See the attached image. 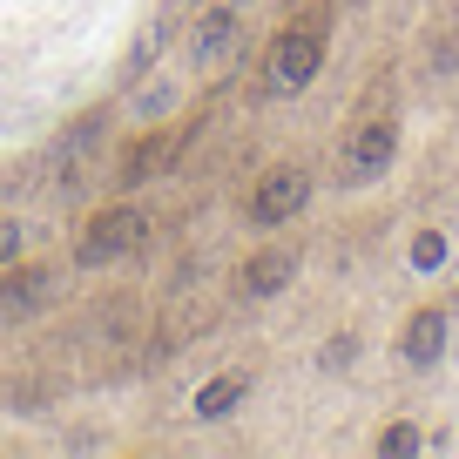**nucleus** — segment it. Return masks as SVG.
<instances>
[{
    "mask_svg": "<svg viewBox=\"0 0 459 459\" xmlns=\"http://www.w3.org/2000/svg\"><path fill=\"white\" fill-rule=\"evenodd\" d=\"M284 284H290V257L284 250H257L250 271H244V290L250 298H271V290H284Z\"/></svg>",
    "mask_w": 459,
    "mask_h": 459,
    "instance_id": "0eeeda50",
    "label": "nucleus"
},
{
    "mask_svg": "<svg viewBox=\"0 0 459 459\" xmlns=\"http://www.w3.org/2000/svg\"><path fill=\"white\" fill-rule=\"evenodd\" d=\"M143 244H149V216L135 210V203H115V210H101L95 223H88L82 264H122V257H135Z\"/></svg>",
    "mask_w": 459,
    "mask_h": 459,
    "instance_id": "f257e3e1",
    "label": "nucleus"
},
{
    "mask_svg": "<svg viewBox=\"0 0 459 459\" xmlns=\"http://www.w3.org/2000/svg\"><path fill=\"white\" fill-rule=\"evenodd\" d=\"M156 55H162V28H149V34H143V48H135V61H129V82H135V74H143Z\"/></svg>",
    "mask_w": 459,
    "mask_h": 459,
    "instance_id": "9b49d317",
    "label": "nucleus"
},
{
    "mask_svg": "<svg viewBox=\"0 0 459 459\" xmlns=\"http://www.w3.org/2000/svg\"><path fill=\"white\" fill-rule=\"evenodd\" d=\"M230 48H237V21H230L223 7H216V14H203V28H196V61H203V68H223Z\"/></svg>",
    "mask_w": 459,
    "mask_h": 459,
    "instance_id": "39448f33",
    "label": "nucleus"
},
{
    "mask_svg": "<svg viewBox=\"0 0 459 459\" xmlns=\"http://www.w3.org/2000/svg\"><path fill=\"white\" fill-rule=\"evenodd\" d=\"M237 399H244V378H210V385L196 392V412H203V419H223Z\"/></svg>",
    "mask_w": 459,
    "mask_h": 459,
    "instance_id": "1a4fd4ad",
    "label": "nucleus"
},
{
    "mask_svg": "<svg viewBox=\"0 0 459 459\" xmlns=\"http://www.w3.org/2000/svg\"><path fill=\"white\" fill-rule=\"evenodd\" d=\"M14 250H21V230H14V223H7V216H0V264L14 257Z\"/></svg>",
    "mask_w": 459,
    "mask_h": 459,
    "instance_id": "ddd939ff",
    "label": "nucleus"
},
{
    "mask_svg": "<svg viewBox=\"0 0 459 459\" xmlns=\"http://www.w3.org/2000/svg\"><path fill=\"white\" fill-rule=\"evenodd\" d=\"M317 61H325V41H317V21H311V28H298V34H284V41H277L271 74H264V82H271L277 95H290V88H304V82L317 74Z\"/></svg>",
    "mask_w": 459,
    "mask_h": 459,
    "instance_id": "f03ea898",
    "label": "nucleus"
},
{
    "mask_svg": "<svg viewBox=\"0 0 459 459\" xmlns=\"http://www.w3.org/2000/svg\"><path fill=\"white\" fill-rule=\"evenodd\" d=\"M378 453H419V432L412 426H392L385 439H378Z\"/></svg>",
    "mask_w": 459,
    "mask_h": 459,
    "instance_id": "f8f14e48",
    "label": "nucleus"
},
{
    "mask_svg": "<svg viewBox=\"0 0 459 459\" xmlns=\"http://www.w3.org/2000/svg\"><path fill=\"white\" fill-rule=\"evenodd\" d=\"M41 298H48V271H14L0 284V311H14V317H28Z\"/></svg>",
    "mask_w": 459,
    "mask_h": 459,
    "instance_id": "6e6552de",
    "label": "nucleus"
},
{
    "mask_svg": "<svg viewBox=\"0 0 459 459\" xmlns=\"http://www.w3.org/2000/svg\"><path fill=\"white\" fill-rule=\"evenodd\" d=\"M304 196H311V176L304 169H271L257 183V196H250V216H257V223H284V216L304 210Z\"/></svg>",
    "mask_w": 459,
    "mask_h": 459,
    "instance_id": "7ed1b4c3",
    "label": "nucleus"
},
{
    "mask_svg": "<svg viewBox=\"0 0 459 459\" xmlns=\"http://www.w3.org/2000/svg\"><path fill=\"white\" fill-rule=\"evenodd\" d=\"M392 143H399V129L392 122H365L359 135H351V169L359 176H372V169H385V156H392Z\"/></svg>",
    "mask_w": 459,
    "mask_h": 459,
    "instance_id": "20e7f679",
    "label": "nucleus"
},
{
    "mask_svg": "<svg viewBox=\"0 0 459 459\" xmlns=\"http://www.w3.org/2000/svg\"><path fill=\"white\" fill-rule=\"evenodd\" d=\"M412 264H419V271H439V264H446V237H439V230H419V237H412Z\"/></svg>",
    "mask_w": 459,
    "mask_h": 459,
    "instance_id": "9d476101",
    "label": "nucleus"
},
{
    "mask_svg": "<svg viewBox=\"0 0 459 459\" xmlns=\"http://www.w3.org/2000/svg\"><path fill=\"white\" fill-rule=\"evenodd\" d=\"M446 351V311H419L412 331H405V359L412 365H432Z\"/></svg>",
    "mask_w": 459,
    "mask_h": 459,
    "instance_id": "423d86ee",
    "label": "nucleus"
}]
</instances>
